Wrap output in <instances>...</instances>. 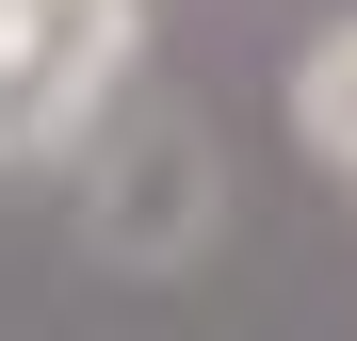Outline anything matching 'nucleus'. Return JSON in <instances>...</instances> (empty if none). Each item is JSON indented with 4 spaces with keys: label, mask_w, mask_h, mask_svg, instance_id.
I'll use <instances>...</instances> for the list:
<instances>
[{
    "label": "nucleus",
    "mask_w": 357,
    "mask_h": 341,
    "mask_svg": "<svg viewBox=\"0 0 357 341\" xmlns=\"http://www.w3.org/2000/svg\"><path fill=\"white\" fill-rule=\"evenodd\" d=\"M195 227H211V146H178V130H162V146H130V179H114V211H98V244L130 260V276H162Z\"/></svg>",
    "instance_id": "nucleus-2"
},
{
    "label": "nucleus",
    "mask_w": 357,
    "mask_h": 341,
    "mask_svg": "<svg viewBox=\"0 0 357 341\" xmlns=\"http://www.w3.org/2000/svg\"><path fill=\"white\" fill-rule=\"evenodd\" d=\"M292 146H309L325 179H357V17H325L292 49Z\"/></svg>",
    "instance_id": "nucleus-3"
},
{
    "label": "nucleus",
    "mask_w": 357,
    "mask_h": 341,
    "mask_svg": "<svg viewBox=\"0 0 357 341\" xmlns=\"http://www.w3.org/2000/svg\"><path fill=\"white\" fill-rule=\"evenodd\" d=\"M146 66V0H0V162L82 146Z\"/></svg>",
    "instance_id": "nucleus-1"
}]
</instances>
